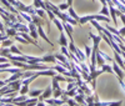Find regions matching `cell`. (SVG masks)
I'll list each match as a JSON object with an SVG mask.
<instances>
[{"instance_id": "obj_7", "label": "cell", "mask_w": 125, "mask_h": 106, "mask_svg": "<svg viewBox=\"0 0 125 106\" xmlns=\"http://www.w3.org/2000/svg\"><path fill=\"white\" fill-rule=\"evenodd\" d=\"M11 50H13V52H16V54H19V50H18L16 48H13Z\"/></svg>"}, {"instance_id": "obj_2", "label": "cell", "mask_w": 125, "mask_h": 106, "mask_svg": "<svg viewBox=\"0 0 125 106\" xmlns=\"http://www.w3.org/2000/svg\"><path fill=\"white\" fill-rule=\"evenodd\" d=\"M115 59H116V61L120 64V66H123L124 67V62H123V60H121V58L118 55V52H116V54H115Z\"/></svg>"}, {"instance_id": "obj_1", "label": "cell", "mask_w": 125, "mask_h": 106, "mask_svg": "<svg viewBox=\"0 0 125 106\" xmlns=\"http://www.w3.org/2000/svg\"><path fill=\"white\" fill-rule=\"evenodd\" d=\"M114 70H115V72L119 75V77H120V80H121V79H123V76H124V74H123V71L119 69V66L116 65V64H114Z\"/></svg>"}, {"instance_id": "obj_3", "label": "cell", "mask_w": 125, "mask_h": 106, "mask_svg": "<svg viewBox=\"0 0 125 106\" xmlns=\"http://www.w3.org/2000/svg\"><path fill=\"white\" fill-rule=\"evenodd\" d=\"M44 61H54V58H53V56H46V58L44 59Z\"/></svg>"}, {"instance_id": "obj_4", "label": "cell", "mask_w": 125, "mask_h": 106, "mask_svg": "<svg viewBox=\"0 0 125 106\" xmlns=\"http://www.w3.org/2000/svg\"><path fill=\"white\" fill-rule=\"evenodd\" d=\"M60 41H61V44H62V45H66V41H65L64 35H61V40H60Z\"/></svg>"}, {"instance_id": "obj_5", "label": "cell", "mask_w": 125, "mask_h": 106, "mask_svg": "<svg viewBox=\"0 0 125 106\" xmlns=\"http://www.w3.org/2000/svg\"><path fill=\"white\" fill-rule=\"evenodd\" d=\"M101 13H103V14H105V15H108V9H106V6H104V8H103Z\"/></svg>"}, {"instance_id": "obj_10", "label": "cell", "mask_w": 125, "mask_h": 106, "mask_svg": "<svg viewBox=\"0 0 125 106\" xmlns=\"http://www.w3.org/2000/svg\"><path fill=\"white\" fill-rule=\"evenodd\" d=\"M71 1H73V0H68V4L70 5V4H71Z\"/></svg>"}, {"instance_id": "obj_8", "label": "cell", "mask_w": 125, "mask_h": 106, "mask_svg": "<svg viewBox=\"0 0 125 106\" xmlns=\"http://www.w3.org/2000/svg\"><path fill=\"white\" fill-rule=\"evenodd\" d=\"M120 33H121V34H125V28H123V29L119 31V34H120Z\"/></svg>"}, {"instance_id": "obj_9", "label": "cell", "mask_w": 125, "mask_h": 106, "mask_svg": "<svg viewBox=\"0 0 125 106\" xmlns=\"http://www.w3.org/2000/svg\"><path fill=\"white\" fill-rule=\"evenodd\" d=\"M68 5H60V9H66Z\"/></svg>"}, {"instance_id": "obj_6", "label": "cell", "mask_w": 125, "mask_h": 106, "mask_svg": "<svg viewBox=\"0 0 125 106\" xmlns=\"http://www.w3.org/2000/svg\"><path fill=\"white\" fill-rule=\"evenodd\" d=\"M120 16H121V21L125 24V15H123V14H120Z\"/></svg>"}]
</instances>
